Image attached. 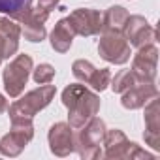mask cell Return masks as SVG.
<instances>
[{"label": "cell", "mask_w": 160, "mask_h": 160, "mask_svg": "<svg viewBox=\"0 0 160 160\" xmlns=\"http://www.w3.org/2000/svg\"><path fill=\"white\" fill-rule=\"evenodd\" d=\"M55 87L53 85H43L40 89H34L30 92H27L21 100L13 102L10 106V117L12 121L17 119H32L36 113H40L45 106H49V102L55 96Z\"/></svg>", "instance_id": "2"}, {"label": "cell", "mask_w": 160, "mask_h": 160, "mask_svg": "<svg viewBox=\"0 0 160 160\" xmlns=\"http://www.w3.org/2000/svg\"><path fill=\"white\" fill-rule=\"evenodd\" d=\"M81 130V128H79ZM106 134V122L98 117H92L87 121L83 130L75 136V151L81 158H100L102 151L100 145L104 141Z\"/></svg>", "instance_id": "3"}, {"label": "cell", "mask_w": 160, "mask_h": 160, "mask_svg": "<svg viewBox=\"0 0 160 160\" xmlns=\"http://www.w3.org/2000/svg\"><path fill=\"white\" fill-rule=\"evenodd\" d=\"M73 36H75V32H73L70 21L68 19H60L55 25L53 32H51V45H53V49L58 51V53H66L72 47Z\"/></svg>", "instance_id": "15"}, {"label": "cell", "mask_w": 160, "mask_h": 160, "mask_svg": "<svg viewBox=\"0 0 160 160\" xmlns=\"http://www.w3.org/2000/svg\"><path fill=\"white\" fill-rule=\"evenodd\" d=\"M145 141L158 151L160 149V106L156 96L149 100V106L145 108Z\"/></svg>", "instance_id": "13"}, {"label": "cell", "mask_w": 160, "mask_h": 160, "mask_svg": "<svg viewBox=\"0 0 160 160\" xmlns=\"http://www.w3.org/2000/svg\"><path fill=\"white\" fill-rule=\"evenodd\" d=\"M156 94H158V91L154 87V81H136L128 91L122 92L121 104L126 109H139Z\"/></svg>", "instance_id": "11"}, {"label": "cell", "mask_w": 160, "mask_h": 160, "mask_svg": "<svg viewBox=\"0 0 160 160\" xmlns=\"http://www.w3.org/2000/svg\"><path fill=\"white\" fill-rule=\"evenodd\" d=\"M49 13L51 12H47L42 6H36V8L28 10V13L21 21L23 34H25V38L28 42H42L45 38V21H47Z\"/></svg>", "instance_id": "12"}, {"label": "cell", "mask_w": 160, "mask_h": 160, "mask_svg": "<svg viewBox=\"0 0 160 160\" xmlns=\"http://www.w3.org/2000/svg\"><path fill=\"white\" fill-rule=\"evenodd\" d=\"M156 60H158V49L154 43L143 45L138 49V55L134 57V62H132V72L138 81H154Z\"/></svg>", "instance_id": "9"}, {"label": "cell", "mask_w": 160, "mask_h": 160, "mask_svg": "<svg viewBox=\"0 0 160 160\" xmlns=\"http://www.w3.org/2000/svg\"><path fill=\"white\" fill-rule=\"evenodd\" d=\"M34 136L32 119H17L12 121V130L0 139V152L4 156H17L28 145Z\"/></svg>", "instance_id": "5"}, {"label": "cell", "mask_w": 160, "mask_h": 160, "mask_svg": "<svg viewBox=\"0 0 160 160\" xmlns=\"http://www.w3.org/2000/svg\"><path fill=\"white\" fill-rule=\"evenodd\" d=\"M109 81H111V73H109V70L108 68H102V70H94L92 72V75H91V79H89V85L94 89V91H104L108 85H109Z\"/></svg>", "instance_id": "19"}, {"label": "cell", "mask_w": 160, "mask_h": 160, "mask_svg": "<svg viewBox=\"0 0 160 160\" xmlns=\"http://www.w3.org/2000/svg\"><path fill=\"white\" fill-rule=\"evenodd\" d=\"M72 28L79 36H94L102 30V15L92 8H79L73 10L68 17Z\"/></svg>", "instance_id": "8"}, {"label": "cell", "mask_w": 160, "mask_h": 160, "mask_svg": "<svg viewBox=\"0 0 160 160\" xmlns=\"http://www.w3.org/2000/svg\"><path fill=\"white\" fill-rule=\"evenodd\" d=\"M2 58H6V40L0 34V62H2Z\"/></svg>", "instance_id": "23"}, {"label": "cell", "mask_w": 160, "mask_h": 160, "mask_svg": "<svg viewBox=\"0 0 160 160\" xmlns=\"http://www.w3.org/2000/svg\"><path fill=\"white\" fill-rule=\"evenodd\" d=\"M32 77H34V81H36L38 85H47V83L53 81V77H55V68H53L51 64H40V66L34 70Z\"/></svg>", "instance_id": "21"}, {"label": "cell", "mask_w": 160, "mask_h": 160, "mask_svg": "<svg viewBox=\"0 0 160 160\" xmlns=\"http://www.w3.org/2000/svg\"><path fill=\"white\" fill-rule=\"evenodd\" d=\"M98 53L111 64H124L130 60V43L121 32H104L98 43Z\"/></svg>", "instance_id": "6"}, {"label": "cell", "mask_w": 160, "mask_h": 160, "mask_svg": "<svg viewBox=\"0 0 160 160\" xmlns=\"http://www.w3.org/2000/svg\"><path fill=\"white\" fill-rule=\"evenodd\" d=\"M30 72H32V58L28 55H17L4 68V73H2L4 89L12 98H17L25 91V85L28 81Z\"/></svg>", "instance_id": "4"}, {"label": "cell", "mask_w": 160, "mask_h": 160, "mask_svg": "<svg viewBox=\"0 0 160 160\" xmlns=\"http://www.w3.org/2000/svg\"><path fill=\"white\" fill-rule=\"evenodd\" d=\"M60 2V0H40L38 2V6H42V8H45L47 12H53L55 10V6Z\"/></svg>", "instance_id": "22"}, {"label": "cell", "mask_w": 160, "mask_h": 160, "mask_svg": "<svg viewBox=\"0 0 160 160\" xmlns=\"http://www.w3.org/2000/svg\"><path fill=\"white\" fill-rule=\"evenodd\" d=\"M136 81H138V79H136V75H134L132 70H121V72L111 79V89H113V92L122 94V92L128 91Z\"/></svg>", "instance_id": "18"}, {"label": "cell", "mask_w": 160, "mask_h": 160, "mask_svg": "<svg viewBox=\"0 0 160 160\" xmlns=\"http://www.w3.org/2000/svg\"><path fill=\"white\" fill-rule=\"evenodd\" d=\"M128 19V12L121 6H111L102 15V30L104 32H121L124 28V23Z\"/></svg>", "instance_id": "16"}, {"label": "cell", "mask_w": 160, "mask_h": 160, "mask_svg": "<svg viewBox=\"0 0 160 160\" xmlns=\"http://www.w3.org/2000/svg\"><path fill=\"white\" fill-rule=\"evenodd\" d=\"M122 36L126 38V42L130 45H134L138 49L156 42V30L141 15H128L124 28H122Z\"/></svg>", "instance_id": "7"}, {"label": "cell", "mask_w": 160, "mask_h": 160, "mask_svg": "<svg viewBox=\"0 0 160 160\" xmlns=\"http://www.w3.org/2000/svg\"><path fill=\"white\" fill-rule=\"evenodd\" d=\"M102 143L106 145V152H102V156H106V158H128V154H130L132 143H130L128 138H126L121 130H117V128L106 130Z\"/></svg>", "instance_id": "14"}, {"label": "cell", "mask_w": 160, "mask_h": 160, "mask_svg": "<svg viewBox=\"0 0 160 160\" xmlns=\"http://www.w3.org/2000/svg\"><path fill=\"white\" fill-rule=\"evenodd\" d=\"M6 109H8V102H6V98L2 94H0V113H4Z\"/></svg>", "instance_id": "24"}, {"label": "cell", "mask_w": 160, "mask_h": 160, "mask_svg": "<svg viewBox=\"0 0 160 160\" xmlns=\"http://www.w3.org/2000/svg\"><path fill=\"white\" fill-rule=\"evenodd\" d=\"M62 104L68 108V124L75 130L83 128L100 109V98L85 85H68L62 91Z\"/></svg>", "instance_id": "1"}, {"label": "cell", "mask_w": 160, "mask_h": 160, "mask_svg": "<svg viewBox=\"0 0 160 160\" xmlns=\"http://www.w3.org/2000/svg\"><path fill=\"white\" fill-rule=\"evenodd\" d=\"M49 149L57 156H68L75 151V134L72 132V126L68 122H57L51 126L49 134Z\"/></svg>", "instance_id": "10"}, {"label": "cell", "mask_w": 160, "mask_h": 160, "mask_svg": "<svg viewBox=\"0 0 160 160\" xmlns=\"http://www.w3.org/2000/svg\"><path fill=\"white\" fill-rule=\"evenodd\" d=\"M32 6V0H0V13L10 15L13 21L21 23Z\"/></svg>", "instance_id": "17"}, {"label": "cell", "mask_w": 160, "mask_h": 160, "mask_svg": "<svg viewBox=\"0 0 160 160\" xmlns=\"http://www.w3.org/2000/svg\"><path fill=\"white\" fill-rule=\"evenodd\" d=\"M96 68L89 62V60H75L73 62V66H72V72H73V75L79 79V81H83V83H89V79H91V75H92V72H94Z\"/></svg>", "instance_id": "20"}]
</instances>
